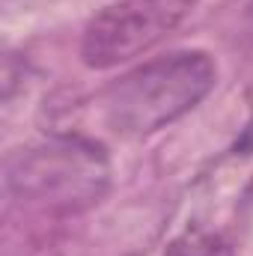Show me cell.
I'll list each match as a JSON object with an SVG mask.
<instances>
[{
	"label": "cell",
	"instance_id": "2",
	"mask_svg": "<svg viewBox=\"0 0 253 256\" xmlns=\"http://www.w3.org/2000/svg\"><path fill=\"white\" fill-rule=\"evenodd\" d=\"M110 182V164L102 146L60 137L15 149L6 158V191L39 212H80L98 202Z\"/></svg>",
	"mask_w": 253,
	"mask_h": 256
},
{
	"label": "cell",
	"instance_id": "1",
	"mask_svg": "<svg viewBox=\"0 0 253 256\" xmlns=\"http://www.w3.org/2000/svg\"><path fill=\"white\" fill-rule=\"evenodd\" d=\"M218 68L202 51L158 57L114 80L98 96L102 122L120 137H143L194 110L214 86Z\"/></svg>",
	"mask_w": 253,
	"mask_h": 256
},
{
	"label": "cell",
	"instance_id": "5",
	"mask_svg": "<svg viewBox=\"0 0 253 256\" xmlns=\"http://www.w3.org/2000/svg\"><path fill=\"white\" fill-rule=\"evenodd\" d=\"M232 152H236V155H250V152H253V120L248 122V128L238 134V140H236Z\"/></svg>",
	"mask_w": 253,
	"mask_h": 256
},
{
	"label": "cell",
	"instance_id": "3",
	"mask_svg": "<svg viewBox=\"0 0 253 256\" xmlns=\"http://www.w3.org/2000/svg\"><path fill=\"white\" fill-rule=\"evenodd\" d=\"M190 6L194 0H120L86 24L80 57L90 68L128 63L173 33Z\"/></svg>",
	"mask_w": 253,
	"mask_h": 256
},
{
	"label": "cell",
	"instance_id": "4",
	"mask_svg": "<svg viewBox=\"0 0 253 256\" xmlns=\"http://www.w3.org/2000/svg\"><path fill=\"white\" fill-rule=\"evenodd\" d=\"M164 256H232V248L224 236L212 230H188L170 242Z\"/></svg>",
	"mask_w": 253,
	"mask_h": 256
}]
</instances>
